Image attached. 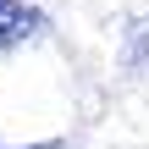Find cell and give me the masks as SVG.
<instances>
[{"label": "cell", "instance_id": "6da1fadb", "mask_svg": "<svg viewBox=\"0 0 149 149\" xmlns=\"http://www.w3.org/2000/svg\"><path fill=\"white\" fill-rule=\"evenodd\" d=\"M44 28V11L28 0H0V55H11L17 44H28Z\"/></svg>", "mask_w": 149, "mask_h": 149}, {"label": "cell", "instance_id": "7a4b0ae2", "mask_svg": "<svg viewBox=\"0 0 149 149\" xmlns=\"http://www.w3.org/2000/svg\"><path fill=\"white\" fill-rule=\"evenodd\" d=\"M0 149H11V144H0ZM22 149H66L61 138H44V144H22Z\"/></svg>", "mask_w": 149, "mask_h": 149}]
</instances>
